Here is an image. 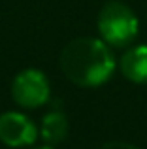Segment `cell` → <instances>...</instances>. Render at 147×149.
<instances>
[{
	"label": "cell",
	"instance_id": "3957f363",
	"mask_svg": "<svg viewBox=\"0 0 147 149\" xmlns=\"http://www.w3.org/2000/svg\"><path fill=\"white\" fill-rule=\"evenodd\" d=\"M11 98L25 109H36L51 98V85L42 70L25 68L11 81Z\"/></svg>",
	"mask_w": 147,
	"mask_h": 149
},
{
	"label": "cell",
	"instance_id": "7a4b0ae2",
	"mask_svg": "<svg viewBox=\"0 0 147 149\" xmlns=\"http://www.w3.org/2000/svg\"><path fill=\"white\" fill-rule=\"evenodd\" d=\"M98 34L110 47H128L140 32L138 15L128 4L121 0H110L102 6L96 19Z\"/></svg>",
	"mask_w": 147,
	"mask_h": 149
},
{
	"label": "cell",
	"instance_id": "ba28073f",
	"mask_svg": "<svg viewBox=\"0 0 147 149\" xmlns=\"http://www.w3.org/2000/svg\"><path fill=\"white\" fill-rule=\"evenodd\" d=\"M32 149H55V146H47V143H44V146H38V147H32Z\"/></svg>",
	"mask_w": 147,
	"mask_h": 149
},
{
	"label": "cell",
	"instance_id": "52a82bcc",
	"mask_svg": "<svg viewBox=\"0 0 147 149\" xmlns=\"http://www.w3.org/2000/svg\"><path fill=\"white\" fill-rule=\"evenodd\" d=\"M98 149H140L132 143H126V142H107L104 146H100Z\"/></svg>",
	"mask_w": 147,
	"mask_h": 149
},
{
	"label": "cell",
	"instance_id": "277c9868",
	"mask_svg": "<svg viewBox=\"0 0 147 149\" xmlns=\"http://www.w3.org/2000/svg\"><path fill=\"white\" fill-rule=\"evenodd\" d=\"M38 127L21 111L0 113V142L8 147H26L38 140Z\"/></svg>",
	"mask_w": 147,
	"mask_h": 149
},
{
	"label": "cell",
	"instance_id": "5b68a950",
	"mask_svg": "<svg viewBox=\"0 0 147 149\" xmlns=\"http://www.w3.org/2000/svg\"><path fill=\"white\" fill-rule=\"evenodd\" d=\"M119 70L128 81L147 85V44L130 47L119 61Z\"/></svg>",
	"mask_w": 147,
	"mask_h": 149
},
{
	"label": "cell",
	"instance_id": "8992f818",
	"mask_svg": "<svg viewBox=\"0 0 147 149\" xmlns=\"http://www.w3.org/2000/svg\"><path fill=\"white\" fill-rule=\"evenodd\" d=\"M68 128H70L68 117L64 115L62 111H57L55 109V111H49V113L44 115L38 132H40L42 140H44L47 146H59L68 136Z\"/></svg>",
	"mask_w": 147,
	"mask_h": 149
},
{
	"label": "cell",
	"instance_id": "6da1fadb",
	"mask_svg": "<svg viewBox=\"0 0 147 149\" xmlns=\"http://www.w3.org/2000/svg\"><path fill=\"white\" fill-rule=\"evenodd\" d=\"M59 66L70 83L94 89L111 79L117 70V58L102 38L81 36L64 45Z\"/></svg>",
	"mask_w": 147,
	"mask_h": 149
}]
</instances>
